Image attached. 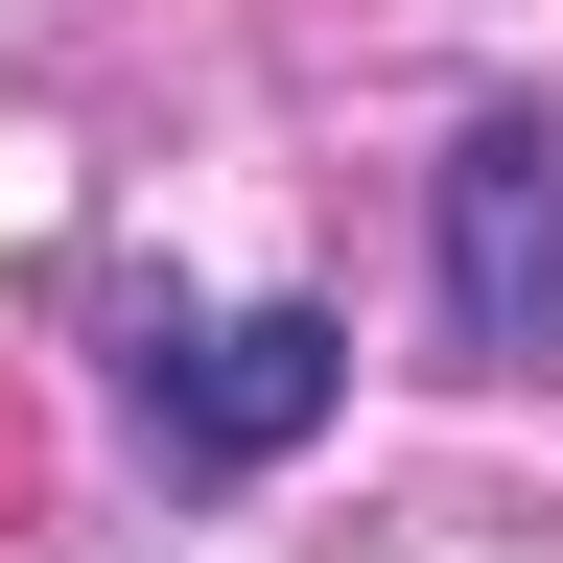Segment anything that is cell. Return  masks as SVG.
<instances>
[{"mask_svg":"<svg viewBox=\"0 0 563 563\" xmlns=\"http://www.w3.org/2000/svg\"><path fill=\"white\" fill-rule=\"evenodd\" d=\"M329 399H352V329L329 306H235V329H165V352H141V446H165V470H282Z\"/></svg>","mask_w":563,"mask_h":563,"instance_id":"cell-1","label":"cell"},{"mask_svg":"<svg viewBox=\"0 0 563 563\" xmlns=\"http://www.w3.org/2000/svg\"><path fill=\"white\" fill-rule=\"evenodd\" d=\"M446 329L493 352V376L563 352V141L540 118H470L446 141Z\"/></svg>","mask_w":563,"mask_h":563,"instance_id":"cell-2","label":"cell"}]
</instances>
